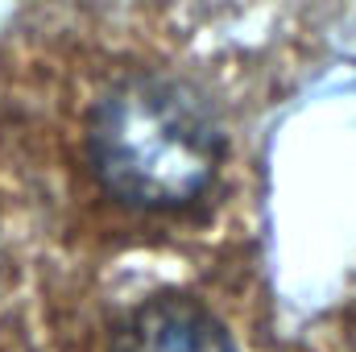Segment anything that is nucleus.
<instances>
[{
    "label": "nucleus",
    "mask_w": 356,
    "mask_h": 352,
    "mask_svg": "<svg viewBox=\"0 0 356 352\" xmlns=\"http://www.w3.org/2000/svg\"><path fill=\"white\" fill-rule=\"evenodd\" d=\"M224 129L191 83L133 71L95 99L88 162L99 186L137 211H178L207 195L224 166Z\"/></svg>",
    "instance_id": "obj_1"
},
{
    "label": "nucleus",
    "mask_w": 356,
    "mask_h": 352,
    "mask_svg": "<svg viewBox=\"0 0 356 352\" xmlns=\"http://www.w3.org/2000/svg\"><path fill=\"white\" fill-rule=\"evenodd\" d=\"M108 352H236V340L203 298L162 290L129 311Z\"/></svg>",
    "instance_id": "obj_2"
}]
</instances>
